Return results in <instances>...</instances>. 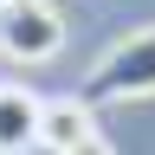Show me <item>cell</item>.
<instances>
[{
    "mask_svg": "<svg viewBox=\"0 0 155 155\" xmlns=\"http://www.w3.org/2000/svg\"><path fill=\"white\" fill-rule=\"evenodd\" d=\"M84 97L91 110H104V104H136V97H155V26L142 32H129V39H116V45L91 65L84 78Z\"/></svg>",
    "mask_w": 155,
    "mask_h": 155,
    "instance_id": "6da1fadb",
    "label": "cell"
},
{
    "mask_svg": "<svg viewBox=\"0 0 155 155\" xmlns=\"http://www.w3.org/2000/svg\"><path fill=\"white\" fill-rule=\"evenodd\" d=\"M58 45H65V19L52 0H13L0 13V52L13 65H45Z\"/></svg>",
    "mask_w": 155,
    "mask_h": 155,
    "instance_id": "7a4b0ae2",
    "label": "cell"
},
{
    "mask_svg": "<svg viewBox=\"0 0 155 155\" xmlns=\"http://www.w3.org/2000/svg\"><path fill=\"white\" fill-rule=\"evenodd\" d=\"M91 129H97V110L84 104V97H45V110H39V149L45 155L78 149Z\"/></svg>",
    "mask_w": 155,
    "mask_h": 155,
    "instance_id": "3957f363",
    "label": "cell"
},
{
    "mask_svg": "<svg viewBox=\"0 0 155 155\" xmlns=\"http://www.w3.org/2000/svg\"><path fill=\"white\" fill-rule=\"evenodd\" d=\"M39 110H45V97H32L26 84H0V155L39 149Z\"/></svg>",
    "mask_w": 155,
    "mask_h": 155,
    "instance_id": "277c9868",
    "label": "cell"
},
{
    "mask_svg": "<svg viewBox=\"0 0 155 155\" xmlns=\"http://www.w3.org/2000/svg\"><path fill=\"white\" fill-rule=\"evenodd\" d=\"M65 155H116V149H110V136H97V129H91L84 142H78V149H65Z\"/></svg>",
    "mask_w": 155,
    "mask_h": 155,
    "instance_id": "5b68a950",
    "label": "cell"
},
{
    "mask_svg": "<svg viewBox=\"0 0 155 155\" xmlns=\"http://www.w3.org/2000/svg\"><path fill=\"white\" fill-rule=\"evenodd\" d=\"M7 7H13V0H0V13H7Z\"/></svg>",
    "mask_w": 155,
    "mask_h": 155,
    "instance_id": "8992f818",
    "label": "cell"
}]
</instances>
